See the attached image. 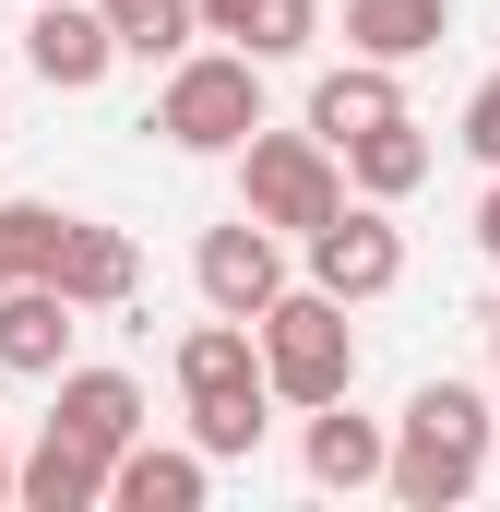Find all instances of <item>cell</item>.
<instances>
[{
  "label": "cell",
  "instance_id": "cell-1",
  "mask_svg": "<svg viewBox=\"0 0 500 512\" xmlns=\"http://www.w3.org/2000/svg\"><path fill=\"white\" fill-rule=\"evenodd\" d=\"M489 393L465 382H417L405 393V417H393V453H381V489L405 512H453L477 477H489Z\"/></svg>",
  "mask_w": 500,
  "mask_h": 512
},
{
  "label": "cell",
  "instance_id": "cell-2",
  "mask_svg": "<svg viewBox=\"0 0 500 512\" xmlns=\"http://www.w3.org/2000/svg\"><path fill=\"white\" fill-rule=\"evenodd\" d=\"M250 346H262V382L274 405H334V393H358V334H346V298H322V286H274L262 310H250Z\"/></svg>",
  "mask_w": 500,
  "mask_h": 512
},
{
  "label": "cell",
  "instance_id": "cell-3",
  "mask_svg": "<svg viewBox=\"0 0 500 512\" xmlns=\"http://www.w3.org/2000/svg\"><path fill=\"white\" fill-rule=\"evenodd\" d=\"M250 120H262V60H239V48H179V60H167L155 131H167L179 155H239Z\"/></svg>",
  "mask_w": 500,
  "mask_h": 512
},
{
  "label": "cell",
  "instance_id": "cell-4",
  "mask_svg": "<svg viewBox=\"0 0 500 512\" xmlns=\"http://www.w3.org/2000/svg\"><path fill=\"white\" fill-rule=\"evenodd\" d=\"M334 203H346V167H334L322 131H262L250 120V143H239V215H262L274 239H310Z\"/></svg>",
  "mask_w": 500,
  "mask_h": 512
},
{
  "label": "cell",
  "instance_id": "cell-5",
  "mask_svg": "<svg viewBox=\"0 0 500 512\" xmlns=\"http://www.w3.org/2000/svg\"><path fill=\"white\" fill-rule=\"evenodd\" d=\"M310 286L322 298H393L405 286V227H393V203H334L322 227H310Z\"/></svg>",
  "mask_w": 500,
  "mask_h": 512
},
{
  "label": "cell",
  "instance_id": "cell-6",
  "mask_svg": "<svg viewBox=\"0 0 500 512\" xmlns=\"http://www.w3.org/2000/svg\"><path fill=\"white\" fill-rule=\"evenodd\" d=\"M24 72L60 84V96H96V84L120 72L108 12H96V0H36V12H24Z\"/></svg>",
  "mask_w": 500,
  "mask_h": 512
},
{
  "label": "cell",
  "instance_id": "cell-7",
  "mask_svg": "<svg viewBox=\"0 0 500 512\" xmlns=\"http://www.w3.org/2000/svg\"><path fill=\"white\" fill-rule=\"evenodd\" d=\"M191 286H203V310L250 322V310L286 286V251H274V227H262V215H227V227H203V251H191Z\"/></svg>",
  "mask_w": 500,
  "mask_h": 512
},
{
  "label": "cell",
  "instance_id": "cell-8",
  "mask_svg": "<svg viewBox=\"0 0 500 512\" xmlns=\"http://www.w3.org/2000/svg\"><path fill=\"white\" fill-rule=\"evenodd\" d=\"M72 334H84V310H72L48 274H12V286H0V370H12V382H60V370H72Z\"/></svg>",
  "mask_w": 500,
  "mask_h": 512
},
{
  "label": "cell",
  "instance_id": "cell-9",
  "mask_svg": "<svg viewBox=\"0 0 500 512\" xmlns=\"http://www.w3.org/2000/svg\"><path fill=\"white\" fill-rule=\"evenodd\" d=\"M48 286H60L72 310H120L131 286H143V251H131L120 227H84V215H60V251H48Z\"/></svg>",
  "mask_w": 500,
  "mask_h": 512
},
{
  "label": "cell",
  "instance_id": "cell-10",
  "mask_svg": "<svg viewBox=\"0 0 500 512\" xmlns=\"http://www.w3.org/2000/svg\"><path fill=\"white\" fill-rule=\"evenodd\" d=\"M48 429L84 441V453H120V441H143V382H131V370H60Z\"/></svg>",
  "mask_w": 500,
  "mask_h": 512
},
{
  "label": "cell",
  "instance_id": "cell-11",
  "mask_svg": "<svg viewBox=\"0 0 500 512\" xmlns=\"http://www.w3.org/2000/svg\"><path fill=\"white\" fill-rule=\"evenodd\" d=\"M203 489H215L203 453H167V441H120L108 453V501L120 512H203Z\"/></svg>",
  "mask_w": 500,
  "mask_h": 512
},
{
  "label": "cell",
  "instance_id": "cell-12",
  "mask_svg": "<svg viewBox=\"0 0 500 512\" xmlns=\"http://www.w3.org/2000/svg\"><path fill=\"white\" fill-rule=\"evenodd\" d=\"M203 36H227L239 60H298L322 36V0H191Z\"/></svg>",
  "mask_w": 500,
  "mask_h": 512
},
{
  "label": "cell",
  "instance_id": "cell-13",
  "mask_svg": "<svg viewBox=\"0 0 500 512\" xmlns=\"http://www.w3.org/2000/svg\"><path fill=\"white\" fill-rule=\"evenodd\" d=\"M381 453H393V429L358 417L346 393L310 405V489H346V501H358V489H381Z\"/></svg>",
  "mask_w": 500,
  "mask_h": 512
},
{
  "label": "cell",
  "instance_id": "cell-14",
  "mask_svg": "<svg viewBox=\"0 0 500 512\" xmlns=\"http://www.w3.org/2000/svg\"><path fill=\"white\" fill-rule=\"evenodd\" d=\"M381 120H405V84H393V60H346V72H322L310 84V131L346 155L358 131H381Z\"/></svg>",
  "mask_w": 500,
  "mask_h": 512
},
{
  "label": "cell",
  "instance_id": "cell-15",
  "mask_svg": "<svg viewBox=\"0 0 500 512\" xmlns=\"http://www.w3.org/2000/svg\"><path fill=\"white\" fill-rule=\"evenodd\" d=\"M453 36V0H346V60H429Z\"/></svg>",
  "mask_w": 500,
  "mask_h": 512
},
{
  "label": "cell",
  "instance_id": "cell-16",
  "mask_svg": "<svg viewBox=\"0 0 500 512\" xmlns=\"http://www.w3.org/2000/svg\"><path fill=\"white\" fill-rule=\"evenodd\" d=\"M12 501H24V512H96V501H108V453H84V441L48 429V441L12 465Z\"/></svg>",
  "mask_w": 500,
  "mask_h": 512
},
{
  "label": "cell",
  "instance_id": "cell-17",
  "mask_svg": "<svg viewBox=\"0 0 500 512\" xmlns=\"http://www.w3.org/2000/svg\"><path fill=\"white\" fill-rule=\"evenodd\" d=\"M179 393H191V405H203V393H274V382H262L250 322H227V310H215V322H191V334H179Z\"/></svg>",
  "mask_w": 500,
  "mask_h": 512
},
{
  "label": "cell",
  "instance_id": "cell-18",
  "mask_svg": "<svg viewBox=\"0 0 500 512\" xmlns=\"http://www.w3.org/2000/svg\"><path fill=\"white\" fill-rule=\"evenodd\" d=\"M334 167H346V191H358V203H405V191L429 179V131H417V120H381V131H358Z\"/></svg>",
  "mask_w": 500,
  "mask_h": 512
},
{
  "label": "cell",
  "instance_id": "cell-19",
  "mask_svg": "<svg viewBox=\"0 0 500 512\" xmlns=\"http://www.w3.org/2000/svg\"><path fill=\"white\" fill-rule=\"evenodd\" d=\"M108 12V36H120V60H179L203 24H191V0H96Z\"/></svg>",
  "mask_w": 500,
  "mask_h": 512
},
{
  "label": "cell",
  "instance_id": "cell-20",
  "mask_svg": "<svg viewBox=\"0 0 500 512\" xmlns=\"http://www.w3.org/2000/svg\"><path fill=\"white\" fill-rule=\"evenodd\" d=\"M262 405H274V393H203V405H191V453H203V465L262 453Z\"/></svg>",
  "mask_w": 500,
  "mask_h": 512
},
{
  "label": "cell",
  "instance_id": "cell-21",
  "mask_svg": "<svg viewBox=\"0 0 500 512\" xmlns=\"http://www.w3.org/2000/svg\"><path fill=\"white\" fill-rule=\"evenodd\" d=\"M465 155H477V167H500V72L465 96Z\"/></svg>",
  "mask_w": 500,
  "mask_h": 512
},
{
  "label": "cell",
  "instance_id": "cell-22",
  "mask_svg": "<svg viewBox=\"0 0 500 512\" xmlns=\"http://www.w3.org/2000/svg\"><path fill=\"white\" fill-rule=\"evenodd\" d=\"M477 251L500 262V167H489V203H477Z\"/></svg>",
  "mask_w": 500,
  "mask_h": 512
},
{
  "label": "cell",
  "instance_id": "cell-23",
  "mask_svg": "<svg viewBox=\"0 0 500 512\" xmlns=\"http://www.w3.org/2000/svg\"><path fill=\"white\" fill-rule=\"evenodd\" d=\"M489 358H500V310H489ZM489 417H500V382H489Z\"/></svg>",
  "mask_w": 500,
  "mask_h": 512
},
{
  "label": "cell",
  "instance_id": "cell-24",
  "mask_svg": "<svg viewBox=\"0 0 500 512\" xmlns=\"http://www.w3.org/2000/svg\"><path fill=\"white\" fill-rule=\"evenodd\" d=\"M0 501H12V453H0Z\"/></svg>",
  "mask_w": 500,
  "mask_h": 512
}]
</instances>
